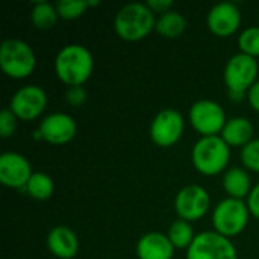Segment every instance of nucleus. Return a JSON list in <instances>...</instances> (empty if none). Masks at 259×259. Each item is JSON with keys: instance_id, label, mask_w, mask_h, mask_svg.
<instances>
[{"instance_id": "f257e3e1", "label": "nucleus", "mask_w": 259, "mask_h": 259, "mask_svg": "<svg viewBox=\"0 0 259 259\" xmlns=\"http://www.w3.org/2000/svg\"><path fill=\"white\" fill-rule=\"evenodd\" d=\"M94 59L91 52L80 44L62 47L55 58V73L61 82L70 87H82L91 76Z\"/></svg>"}, {"instance_id": "f03ea898", "label": "nucleus", "mask_w": 259, "mask_h": 259, "mask_svg": "<svg viewBox=\"0 0 259 259\" xmlns=\"http://www.w3.org/2000/svg\"><path fill=\"white\" fill-rule=\"evenodd\" d=\"M156 26L155 12L146 3H129L123 6L115 18L114 29L115 33L124 41H140L146 38Z\"/></svg>"}, {"instance_id": "7ed1b4c3", "label": "nucleus", "mask_w": 259, "mask_h": 259, "mask_svg": "<svg viewBox=\"0 0 259 259\" xmlns=\"http://www.w3.org/2000/svg\"><path fill=\"white\" fill-rule=\"evenodd\" d=\"M194 168L203 176H217L226 170L231 159V147L222 137H202L193 147Z\"/></svg>"}, {"instance_id": "20e7f679", "label": "nucleus", "mask_w": 259, "mask_h": 259, "mask_svg": "<svg viewBox=\"0 0 259 259\" xmlns=\"http://www.w3.org/2000/svg\"><path fill=\"white\" fill-rule=\"evenodd\" d=\"M258 70L256 59L244 53H237L226 62L223 77L231 100L241 102L246 97L249 90L258 82Z\"/></svg>"}, {"instance_id": "39448f33", "label": "nucleus", "mask_w": 259, "mask_h": 259, "mask_svg": "<svg viewBox=\"0 0 259 259\" xmlns=\"http://www.w3.org/2000/svg\"><path fill=\"white\" fill-rule=\"evenodd\" d=\"M0 67L12 79H26L36 67L35 52L21 39H5L0 46Z\"/></svg>"}, {"instance_id": "423d86ee", "label": "nucleus", "mask_w": 259, "mask_h": 259, "mask_svg": "<svg viewBox=\"0 0 259 259\" xmlns=\"http://www.w3.org/2000/svg\"><path fill=\"white\" fill-rule=\"evenodd\" d=\"M250 211L247 202L228 197L222 200L212 212L214 231L226 238L240 235L249 223Z\"/></svg>"}, {"instance_id": "0eeeda50", "label": "nucleus", "mask_w": 259, "mask_h": 259, "mask_svg": "<svg viewBox=\"0 0 259 259\" xmlns=\"http://www.w3.org/2000/svg\"><path fill=\"white\" fill-rule=\"evenodd\" d=\"M190 123L202 137H217L226 124V114L222 105L214 100H199L190 108Z\"/></svg>"}, {"instance_id": "6e6552de", "label": "nucleus", "mask_w": 259, "mask_h": 259, "mask_svg": "<svg viewBox=\"0 0 259 259\" xmlns=\"http://www.w3.org/2000/svg\"><path fill=\"white\" fill-rule=\"evenodd\" d=\"M237 249L229 238L206 231L196 235L193 244L187 250V259H237Z\"/></svg>"}, {"instance_id": "1a4fd4ad", "label": "nucleus", "mask_w": 259, "mask_h": 259, "mask_svg": "<svg viewBox=\"0 0 259 259\" xmlns=\"http://www.w3.org/2000/svg\"><path fill=\"white\" fill-rule=\"evenodd\" d=\"M185 129L184 117L176 109H162L155 115L150 124V138L159 147L175 146Z\"/></svg>"}, {"instance_id": "9d476101", "label": "nucleus", "mask_w": 259, "mask_h": 259, "mask_svg": "<svg viewBox=\"0 0 259 259\" xmlns=\"http://www.w3.org/2000/svg\"><path fill=\"white\" fill-rule=\"evenodd\" d=\"M211 199L208 191L200 185L184 187L175 199V209L179 219L187 222H197L203 219L209 209Z\"/></svg>"}, {"instance_id": "9b49d317", "label": "nucleus", "mask_w": 259, "mask_h": 259, "mask_svg": "<svg viewBox=\"0 0 259 259\" xmlns=\"http://www.w3.org/2000/svg\"><path fill=\"white\" fill-rule=\"evenodd\" d=\"M47 106V94L38 85L21 87L11 99L9 109L18 120L32 121L39 117Z\"/></svg>"}, {"instance_id": "f8f14e48", "label": "nucleus", "mask_w": 259, "mask_h": 259, "mask_svg": "<svg viewBox=\"0 0 259 259\" xmlns=\"http://www.w3.org/2000/svg\"><path fill=\"white\" fill-rule=\"evenodd\" d=\"M32 175L30 164L23 155L5 152L0 156V182L5 187L24 190Z\"/></svg>"}, {"instance_id": "ddd939ff", "label": "nucleus", "mask_w": 259, "mask_h": 259, "mask_svg": "<svg viewBox=\"0 0 259 259\" xmlns=\"http://www.w3.org/2000/svg\"><path fill=\"white\" fill-rule=\"evenodd\" d=\"M206 24L214 35L222 38L231 36L238 30L241 24V12L232 2L217 3L208 12Z\"/></svg>"}, {"instance_id": "4468645a", "label": "nucleus", "mask_w": 259, "mask_h": 259, "mask_svg": "<svg viewBox=\"0 0 259 259\" xmlns=\"http://www.w3.org/2000/svg\"><path fill=\"white\" fill-rule=\"evenodd\" d=\"M38 131L41 132L44 141L50 144L62 146V144L70 143L74 138L77 126L71 115L64 114V112H53V114H49L39 123Z\"/></svg>"}, {"instance_id": "2eb2a0df", "label": "nucleus", "mask_w": 259, "mask_h": 259, "mask_svg": "<svg viewBox=\"0 0 259 259\" xmlns=\"http://www.w3.org/2000/svg\"><path fill=\"white\" fill-rule=\"evenodd\" d=\"M175 247L170 238L161 232L144 234L137 243L138 259H171Z\"/></svg>"}, {"instance_id": "dca6fc26", "label": "nucleus", "mask_w": 259, "mask_h": 259, "mask_svg": "<svg viewBox=\"0 0 259 259\" xmlns=\"http://www.w3.org/2000/svg\"><path fill=\"white\" fill-rule=\"evenodd\" d=\"M47 247L58 259H73L79 250V240L73 229L56 226L47 235Z\"/></svg>"}, {"instance_id": "f3484780", "label": "nucleus", "mask_w": 259, "mask_h": 259, "mask_svg": "<svg viewBox=\"0 0 259 259\" xmlns=\"http://www.w3.org/2000/svg\"><path fill=\"white\" fill-rule=\"evenodd\" d=\"M253 124L246 117H234L226 121L222 138L229 147H244L253 138Z\"/></svg>"}, {"instance_id": "a211bd4d", "label": "nucleus", "mask_w": 259, "mask_h": 259, "mask_svg": "<svg viewBox=\"0 0 259 259\" xmlns=\"http://www.w3.org/2000/svg\"><path fill=\"white\" fill-rule=\"evenodd\" d=\"M223 188L226 194H229V197L240 199V200H244L246 197H249L250 191L253 190L247 170L241 167H232L225 171Z\"/></svg>"}, {"instance_id": "6ab92c4d", "label": "nucleus", "mask_w": 259, "mask_h": 259, "mask_svg": "<svg viewBox=\"0 0 259 259\" xmlns=\"http://www.w3.org/2000/svg\"><path fill=\"white\" fill-rule=\"evenodd\" d=\"M185 29H187L185 17L173 9L159 15L155 26V30L164 38H178L185 32Z\"/></svg>"}, {"instance_id": "aec40b11", "label": "nucleus", "mask_w": 259, "mask_h": 259, "mask_svg": "<svg viewBox=\"0 0 259 259\" xmlns=\"http://www.w3.org/2000/svg\"><path fill=\"white\" fill-rule=\"evenodd\" d=\"M58 17H59V14H58L56 5H52V3H47V2L35 3L32 11H30L32 24L36 29H41V30L52 29L56 24Z\"/></svg>"}, {"instance_id": "412c9836", "label": "nucleus", "mask_w": 259, "mask_h": 259, "mask_svg": "<svg viewBox=\"0 0 259 259\" xmlns=\"http://www.w3.org/2000/svg\"><path fill=\"white\" fill-rule=\"evenodd\" d=\"M24 191L35 200H47L55 191V184L49 175L36 171L30 176Z\"/></svg>"}, {"instance_id": "4be33fe9", "label": "nucleus", "mask_w": 259, "mask_h": 259, "mask_svg": "<svg viewBox=\"0 0 259 259\" xmlns=\"http://www.w3.org/2000/svg\"><path fill=\"white\" fill-rule=\"evenodd\" d=\"M167 237L170 238L175 249H187V250L190 249V246L196 238L191 223L182 219H178L176 222L171 223Z\"/></svg>"}, {"instance_id": "5701e85b", "label": "nucleus", "mask_w": 259, "mask_h": 259, "mask_svg": "<svg viewBox=\"0 0 259 259\" xmlns=\"http://www.w3.org/2000/svg\"><path fill=\"white\" fill-rule=\"evenodd\" d=\"M240 53H244L252 58L259 56V26L247 27L238 36Z\"/></svg>"}, {"instance_id": "b1692460", "label": "nucleus", "mask_w": 259, "mask_h": 259, "mask_svg": "<svg viewBox=\"0 0 259 259\" xmlns=\"http://www.w3.org/2000/svg\"><path fill=\"white\" fill-rule=\"evenodd\" d=\"M88 8L87 0H62L56 3V9L61 18L64 20H76L79 18Z\"/></svg>"}, {"instance_id": "393cba45", "label": "nucleus", "mask_w": 259, "mask_h": 259, "mask_svg": "<svg viewBox=\"0 0 259 259\" xmlns=\"http://www.w3.org/2000/svg\"><path fill=\"white\" fill-rule=\"evenodd\" d=\"M240 156L244 168L259 173V138H255L249 144H246Z\"/></svg>"}, {"instance_id": "a878e982", "label": "nucleus", "mask_w": 259, "mask_h": 259, "mask_svg": "<svg viewBox=\"0 0 259 259\" xmlns=\"http://www.w3.org/2000/svg\"><path fill=\"white\" fill-rule=\"evenodd\" d=\"M17 120L18 118L14 115V112L9 108L2 109V112H0V137L2 138H8L15 132Z\"/></svg>"}, {"instance_id": "bb28decb", "label": "nucleus", "mask_w": 259, "mask_h": 259, "mask_svg": "<svg viewBox=\"0 0 259 259\" xmlns=\"http://www.w3.org/2000/svg\"><path fill=\"white\" fill-rule=\"evenodd\" d=\"M65 100L71 106H80L87 100V91L83 87H70L65 93Z\"/></svg>"}, {"instance_id": "cd10ccee", "label": "nucleus", "mask_w": 259, "mask_h": 259, "mask_svg": "<svg viewBox=\"0 0 259 259\" xmlns=\"http://www.w3.org/2000/svg\"><path fill=\"white\" fill-rule=\"evenodd\" d=\"M247 206L250 211V215H253L255 219L259 220V184L253 187V190L250 191L249 197H247Z\"/></svg>"}, {"instance_id": "c85d7f7f", "label": "nucleus", "mask_w": 259, "mask_h": 259, "mask_svg": "<svg viewBox=\"0 0 259 259\" xmlns=\"http://www.w3.org/2000/svg\"><path fill=\"white\" fill-rule=\"evenodd\" d=\"M146 5L156 14L159 12L161 15L171 11V6H173V2L171 0H149L146 2Z\"/></svg>"}, {"instance_id": "c756f323", "label": "nucleus", "mask_w": 259, "mask_h": 259, "mask_svg": "<svg viewBox=\"0 0 259 259\" xmlns=\"http://www.w3.org/2000/svg\"><path fill=\"white\" fill-rule=\"evenodd\" d=\"M247 100H249V105L259 114V80L249 90Z\"/></svg>"}, {"instance_id": "7c9ffc66", "label": "nucleus", "mask_w": 259, "mask_h": 259, "mask_svg": "<svg viewBox=\"0 0 259 259\" xmlns=\"http://www.w3.org/2000/svg\"><path fill=\"white\" fill-rule=\"evenodd\" d=\"M88 2V0H87ZM88 6H99V0H94V2H88Z\"/></svg>"}]
</instances>
